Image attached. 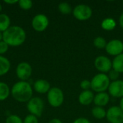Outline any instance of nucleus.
<instances>
[{
    "label": "nucleus",
    "instance_id": "30",
    "mask_svg": "<svg viewBox=\"0 0 123 123\" xmlns=\"http://www.w3.org/2000/svg\"><path fill=\"white\" fill-rule=\"evenodd\" d=\"M91 123L90 121L86 119V118H84V117H79V118H77L76 119L74 123Z\"/></svg>",
    "mask_w": 123,
    "mask_h": 123
},
{
    "label": "nucleus",
    "instance_id": "19",
    "mask_svg": "<svg viewBox=\"0 0 123 123\" xmlns=\"http://www.w3.org/2000/svg\"><path fill=\"white\" fill-rule=\"evenodd\" d=\"M10 27V19L5 14H0V32L6 31Z\"/></svg>",
    "mask_w": 123,
    "mask_h": 123
},
{
    "label": "nucleus",
    "instance_id": "9",
    "mask_svg": "<svg viewBox=\"0 0 123 123\" xmlns=\"http://www.w3.org/2000/svg\"><path fill=\"white\" fill-rule=\"evenodd\" d=\"M105 50L110 55H119L123 53V42L118 39H113L107 43Z\"/></svg>",
    "mask_w": 123,
    "mask_h": 123
},
{
    "label": "nucleus",
    "instance_id": "13",
    "mask_svg": "<svg viewBox=\"0 0 123 123\" xmlns=\"http://www.w3.org/2000/svg\"><path fill=\"white\" fill-rule=\"evenodd\" d=\"M94 93L90 90L83 91L79 96V102L81 105L87 106L94 102Z\"/></svg>",
    "mask_w": 123,
    "mask_h": 123
},
{
    "label": "nucleus",
    "instance_id": "14",
    "mask_svg": "<svg viewBox=\"0 0 123 123\" xmlns=\"http://www.w3.org/2000/svg\"><path fill=\"white\" fill-rule=\"evenodd\" d=\"M35 90L40 94H45L49 92L50 89V85L45 79H38L34 84Z\"/></svg>",
    "mask_w": 123,
    "mask_h": 123
},
{
    "label": "nucleus",
    "instance_id": "20",
    "mask_svg": "<svg viewBox=\"0 0 123 123\" xmlns=\"http://www.w3.org/2000/svg\"><path fill=\"white\" fill-rule=\"evenodd\" d=\"M92 114L93 117H95L96 119L102 120V119L106 117L107 112H106V110H105L103 107L96 106L95 107H94V108L92 109Z\"/></svg>",
    "mask_w": 123,
    "mask_h": 123
},
{
    "label": "nucleus",
    "instance_id": "37",
    "mask_svg": "<svg viewBox=\"0 0 123 123\" xmlns=\"http://www.w3.org/2000/svg\"></svg>",
    "mask_w": 123,
    "mask_h": 123
},
{
    "label": "nucleus",
    "instance_id": "35",
    "mask_svg": "<svg viewBox=\"0 0 123 123\" xmlns=\"http://www.w3.org/2000/svg\"><path fill=\"white\" fill-rule=\"evenodd\" d=\"M2 38H3V35H2V33H1V32H0V42L1 41V40H2Z\"/></svg>",
    "mask_w": 123,
    "mask_h": 123
},
{
    "label": "nucleus",
    "instance_id": "25",
    "mask_svg": "<svg viewBox=\"0 0 123 123\" xmlns=\"http://www.w3.org/2000/svg\"><path fill=\"white\" fill-rule=\"evenodd\" d=\"M108 73L109 74H108L107 76H108V77H109V79H110V81L112 80V81H114L118 80V78L120 76V73L119 72H117L115 70H114V69L112 68Z\"/></svg>",
    "mask_w": 123,
    "mask_h": 123
},
{
    "label": "nucleus",
    "instance_id": "10",
    "mask_svg": "<svg viewBox=\"0 0 123 123\" xmlns=\"http://www.w3.org/2000/svg\"><path fill=\"white\" fill-rule=\"evenodd\" d=\"M49 25V20L48 17L43 14H37L34 17L32 21V26L33 29L37 32H43L45 30Z\"/></svg>",
    "mask_w": 123,
    "mask_h": 123
},
{
    "label": "nucleus",
    "instance_id": "16",
    "mask_svg": "<svg viewBox=\"0 0 123 123\" xmlns=\"http://www.w3.org/2000/svg\"><path fill=\"white\" fill-rule=\"evenodd\" d=\"M112 62V69L115 70L120 74L123 73V53L115 56Z\"/></svg>",
    "mask_w": 123,
    "mask_h": 123
},
{
    "label": "nucleus",
    "instance_id": "31",
    "mask_svg": "<svg viewBox=\"0 0 123 123\" xmlns=\"http://www.w3.org/2000/svg\"><path fill=\"white\" fill-rule=\"evenodd\" d=\"M119 23H120V27L123 29V12L120 14V19H119Z\"/></svg>",
    "mask_w": 123,
    "mask_h": 123
},
{
    "label": "nucleus",
    "instance_id": "7",
    "mask_svg": "<svg viewBox=\"0 0 123 123\" xmlns=\"http://www.w3.org/2000/svg\"><path fill=\"white\" fill-rule=\"evenodd\" d=\"M94 66L102 74H105L112 68V62L105 55H99L94 60Z\"/></svg>",
    "mask_w": 123,
    "mask_h": 123
},
{
    "label": "nucleus",
    "instance_id": "23",
    "mask_svg": "<svg viewBox=\"0 0 123 123\" xmlns=\"http://www.w3.org/2000/svg\"><path fill=\"white\" fill-rule=\"evenodd\" d=\"M94 45L98 48V49H103L106 48L107 45V41L106 40L102 37H97L94 40Z\"/></svg>",
    "mask_w": 123,
    "mask_h": 123
},
{
    "label": "nucleus",
    "instance_id": "22",
    "mask_svg": "<svg viewBox=\"0 0 123 123\" xmlns=\"http://www.w3.org/2000/svg\"><path fill=\"white\" fill-rule=\"evenodd\" d=\"M58 10L63 14H68L71 13L72 9L71 5L67 2H61L58 4Z\"/></svg>",
    "mask_w": 123,
    "mask_h": 123
},
{
    "label": "nucleus",
    "instance_id": "18",
    "mask_svg": "<svg viewBox=\"0 0 123 123\" xmlns=\"http://www.w3.org/2000/svg\"><path fill=\"white\" fill-rule=\"evenodd\" d=\"M10 68V63L7 58L0 55V76L6 74Z\"/></svg>",
    "mask_w": 123,
    "mask_h": 123
},
{
    "label": "nucleus",
    "instance_id": "6",
    "mask_svg": "<svg viewBox=\"0 0 123 123\" xmlns=\"http://www.w3.org/2000/svg\"><path fill=\"white\" fill-rule=\"evenodd\" d=\"M27 107L31 115L36 117H40L44 109V103L40 98L34 97L30 99Z\"/></svg>",
    "mask_w": 123,
    "mask_h": 123
},
{
    "label": "nucleus",
    "instance_id": "3",
    "mask_svg": "<svg viewBox=\"0 0 123 123\" xmlns=\"http://www.w3.org/2000/svg\"><path fill=\"white\" fill-rule=\"evenodd\" d=\"M111 81L106 74H98L91 80V89L97 93L105 92L108 89Z\"/></svg>",
    "mask_w": 123,
    "mask_h": 123
},
{
    "label": "nucleus",
    "instance_id": "24",
    "mask_svg": "<svg viewBox=\"0 0 123 123\" xmlns=\"http://www.w3.org/2000/svg\"><path fill=\"white\" fill-rule=\"evenodd\" d=\"M19 6L23 9H30L32 6V1L30 0H20L18 1Z\"/></svg>",
    "mask_w": 123,
    "mask_h": 123
},
{
    "label": "nucleus",
    "instance_id": "29",
    "mask_svg": "<svg viewBox=\"0 0 123 123\" xmlns=\"http://www.w3.org/2000/svg\"><path fill=\"white\" fill-rule=\"evenodd\" d=\"M9 45L4 42V41H1L0 42V54H4L5 53L7 50H8Z\"/></svg>",
    "mask_w": 123,
    "mask_h": 123
},
{
    "label": "nucleus",
    "instance_id": "4",
    "mask_svg": "<svg viewBox=\"0 0 123 123\" xmlns=\"http://www.w3.org/2000/svg\"><path fill=\"white\" fill-rule=\"evenodd\" d=\"M48 101L53 107H58L62 105L64 101L63 91L58 87L51 88L48 92Z\"/></svg>",
    "mask_w": 123,
    "mask_h": 123
},
{
    "label": "nucleus",
    "instance_id": "32",
    "mask_svg": "<svg viewBox=\"0 0 123 123\" xmlns=\"http://www.w3.org/2000/svg\"><path fill=\"white\" fill-rule=\"evenodd\" d=\"M48 123H63L61 122V120H59V119H57V118H55V119H53V120H51L50 122Z\"/></svg>",
    "mask_w": 123,
    "mask_h": 123
},
{
    "label": "nucleus",
    "instance_id": "27",
    "mask_svg": "<svg viewBox=\"0 0 123 123\" xmlns=\"http://www.w3.org/2000/svg\"><path fill=\"white\" fill-rule=\"evenodd\" d=\"M80 86L84 91L89 90V89L91 88V81H89L87 79L83 80L80 84Z\"/></svg>",
    "mask_w": 123,
    "mask_h": 123
},
{
    "label": "nucleus",
    "instance_id": "1",
    "mask_svg": "<svg viewBox=\"0 0 123 123\" xmlns=\"http://www.w3.org/2000/svg\"><path fill=\"white\" fill-rule=\"evenodd\" d=\"M3 41L10 46L22 45L26 38L25 30L19 26H11L3 33Z\"/></svg>",
    "mask_w": 123,
    "mask_h": 123
},
{
    "label": "nucleus",
    "instance_id": "8",
    "mask_svg": "<svg viewBox=\"0 0 123 123\" xmlns=\"http://www.w3.org/2000/svg\"><path fill=\"white\" fill-rule=\"evenodd\" d=\"M106 117L110 123H123V111L120 107L112 106L107 111Z\"/></svg>",
    "mask_w": 123,
    "mask_h": 123
},
{
    "label": "nucleus",
    "instance_id": "2",
    "mask_svg": "<svg viewBox=\"0 0 123 123\" xmlns=\"http://www.w3.org/2000/svg\"><path fill=\"white\" fill-rule=\"evenodd\" d=\"M12 95L18 102H29L32 96V89L27 82L23 81H19L12 86Z\"/></svg>",
    "mask_w": 123,
    "mask_h": 123
},
{
    "label": "nucleus",
    "instance_id": "36",
    "mask_svg": "<svg viewBox=\"0 0 123 123\" xmlns=\"http://www.w3.org/2000/svg\"><path fill=\"white\" fill-rule=\"evenodd\" d=\"M1 10H2V6H1V5L0 4V12H1Z\"/></svg>",
    "mask_w": 123,
    "mask_h": 123
},
{
    "label": "nucleus",
    "instance_id": "28",
    "mask_svg": "<svg viewBox=\"0 0 123 123\" xmlns=\"http://www.w3.org/2000/svg\"><path fill=\"white\" fill-rule=\"evenodd\" d=\"M23 123H38V120L36 116L30 115L25 117Z\"/></svg>",
    "mask_w": 123,
    "mask_h": 123
},
{
    "label": "nucleus",
    "instance_id": "15",
    "mask_svg": "<svg viewBox=\"0 0 123 123\" xmlns=\"http://www.w3.org/2000/svg\"><path fill=\"white\" fill-rule=\"evenodd\" d=\"M110 102V95L106 92H101L97 93L94 96V102L96 106L97 107H102L106 106Z\"/></svg>",
    "mask_w": 123,
    "mask_h": 123
},
{
    "label": "nucleus",
    "instance_id": "5",
    "mask_svg": "<svg viewBox=\"0 0 123 123\" xmlns=\"http://www.w3.org/2000/svg\"><path fill=\"white\" fill-rule=\"evenodd\" d=\"M73 15L74 17L80 21H85L91 18L92 15V9L87 4H78L73 10Z\"/></svg>",
    "mask_w": 123,
    "mask_h": 123
},
{
    "label": "nucleus",
    "instance_id": "11",
    "mask_svg": "<svg viewBox=\"0 0 123 123\" xmlns=\"http://www.w3.org/2000/svg\"><path fill=\"white\" fill-rule=\"evenodd\" d=\"M16 73L17 77L24 81L30 77L32 74V67L28 63L22 62L18 64L16 69Z\"/></svg>",
    "mask_w": 123,
    "mask_h": 123
},
{
    "label": "nucleus",
    "instance_id": "12",
    "mask_svg": "<svg viewBox=\"0 0 123 123\" xmlns=\"http://www.w3.org/2000/svg\"><path fill=\"white\" fill-rule=\"evenodd\" d=\"M109 94L116 98L123 97V81L117 80L112 81L108 88Z\"/></svg>",
    "mask_w": 123,
    "mask_h": 123
},
{
    "label": "nucleus",
    "instance_id": "33",
    "mask_svg": "<svg viewBox=\"0 0 123 123\" xmlns=\"http://www.w3.org/2000/svg\"><path fill=\"white\" fill-rule=\"evenodd\" d=\"M4 2L6 4H14L15 3H17L18 1L17 0H14V1H7V0H4Z\"/></svg>",
    "mask_w": 123,
    "mask_h": 123
},
{
    "label": "nucleus",
    "instance_id": "17",
    "mask_svg": "<svg viewBox=\"0 0 123 123\" xmlns=\"http://www.w3.org/2000/svg\"><path fill=\"white\" fill-rule=\"evenodd\" d=\"M116 25H117V24H116L115 20L112 18H110V17L105 19L102 22V24H101L102 29L105 30H107V31L113 30L115 28Z\"/></svg>",
    "mask_w": 123,
    "mask_h": 123
},
{
    "label": "nucleus",
    "instance_id": "21",
    "mask_svg": "<svg viewBox=\"0 0 123 123\" xmlns=\"http://www.w3.org/2000/svg\"><path fill=\"white\" fill-rule=\"evenodd\" d=\"M9 88L5 83L0 82V101L5 100L9 95Z\"/></svg>",
    "mask_w": 123,
    "mask_h": 123
},
{
    "label": "nucleus",
    "instance_id": "26",
    "mask_svg": "<svg viewBox=\"0 0 123 123\" xmlns=\"http://www.w3.org/2000/svg\"><path fill=\"white\" fill-rule=\"evenodd\" d=\"M6 123H22L21 118L17 115H10L7 117Z\"/></svg>",
    "mask_w": 123,
    "mask_h": 123
},
{
    "label": "nucleus",
    "instance_id": "34",
    "mask_svg": "<svg viewBox=\"0 0 123 123\" xmlns=\"http://www.w3.org/2000/svg\"><path fill=\"white\" fill-rule=\"evenodd\" d=\"M120 109L123 111V97H122L121 99H120Z\"/></svg>",
    "mask_w": 123,
    "mask_h": 123
}]
</instances>
